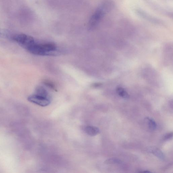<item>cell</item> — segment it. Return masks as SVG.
<instances>
[{
  "label": "cell",
  "mask_w": 173,
  "mask_h": 173,
  "mask_svg": "<svg viewBox=\"0 0 173 173\" xmlns=\"http://www.w3.org/2000/svg\"><path fill=\"white\" fill-rule=\"evenodd\" d=\"M109 5L107 3L102 4L93 14L88 22L89 30H92L94 29L99 24L108 10Z\"/></svg>",
  "instance_id": "1"
},
{
  "label": "cell",
  "mask_w": 173,
  "mask_h": 173,
  "mask_svg": "<svg viewBox=\"0 0 173 173\" xmlns=\"http://www.w3.org/2000/svg\"><path fill=\"white\" fill-rule=\"evenodd\" d=\"M12 38L20 46L26 50L35 42L33 37L24 34H16Z\"/></svg>",
  "instance_id": "2"
},
{
  "label": "cell",
  "mask_w": 173,
  "mask_h": 173,
  "mask_svg": "<svg viewBox=\"0 0 173 173\" xmlns=\"http://www.w3.org/2000/svg\"><path fill=\"white\" fill-rule=\"evenodd\" d=\"M28 100L32 103L42 107H46L51 103L49 98L40 96L36 94L30 95L28 97Z\"/></svg>",
  "instance_id": "3"
},
{
  "label": "cell",
  "mask_w": 173,
  "mask_h": 173,
  "mask_svg": "<svg viewBox=\"0 0 173 173\" xmlns=\"http://www.w3.org/2000/svg\"><path fill=\"white\" fill-rule=\"evenodd\" d=\"M84 130L86 134L92 136H96L100 132L99 129L98 127L94 126H86Z\"/></svg>",
  "instance_id": "4"
},
{
  "label": "cell",
  "mask_w": 173,
  "mask_h": 173,
  "mask_svg": "<svg viewBox=\"0 0 173 173\" xmlns=\"http://www.w3.org/2000/svg\"><path fill=\"white\" fill-rule=\"evenodd\" d=\"M35 94L50 98L47 90L42 86H39L36 88Z\"/></svg>",
  "instance_id": "5"
},
{
  "label": "cell",
  "mask_w": 173,
  "mask_h": 173,
  "mask_svg": "<svg viewBox=\"0 0 173 173\" xmlns=\"http://www.w3.org/2000/svg\"><path fill=\"white\" fill-rule=\"evenodd\" d=\"M149 128L152 130H154L156 129L157 124L154 120L152 118L147 117L146 118Z\"/></svg>",
  "instance_id": "6"
},
{
  "label": "cell",
  "mask_w": 173,
  "mask_h": 173,
  "mask_svg": "<svg viewBox=\"0 0 173 173\" xmlns=\"http://www.w3.org/2000/svg\"><path fill=\"white\" fill-rule=\"evenodd\" d=\"M152 153L155 156L157 157L161 160H163L164 159V156L163 152L160 149H154L152 150Z\"/></svg>",
  "instance_id": "7"
},
{
  "label": "cell",
  "mask_w": 173,
  "mask_h": 173,
  "mask_svg": "<svg viewBox=\"0 0 173 173\" xmlns=\"http://www.w3.org/2000/svg\"><path fill=\"white\" fill-rule=\"evenodd\" d=\"M117 93L120 97L124 99H128L129 97V95L126 91L124 90L123 88L119 87L117 89Z\"/></svg>",
  "instance_id": "8"
},
{
  "label": "cell",
  "mask_w": 173,
  "mask_h": 173,
  "mask_svg": "<svg viewBox=\"0 0 173 173\" xmlns=\"http://www.w3.org/2000/svg\"><path fill=\"white\" fill-rule=\"evenodd\" d=\"M106 164H119L122 163V161L119 159L115 158H110L106 160L105 162Z\"/></svg>",
  "instance_id": "9"
},
{
  "label": "cell",
  "mask_w": 173,
  "mask_h": 173,
  "mask_svg": "<svg viewBox=\"0 0 173 173\" xmlns=\"http://www.w3.org/2000/svg\"><path fill=\"white\" fill-rule=\"evenodd\" d=\"M44 83L45 85L49 87L52 89L56 90V88H55V85L51 81H45L44 82Z\"/></svg>",
  "instance_id": "10"
},
{
  "label": "cell",
  "mask_w": 173,
  "mask_h": 173,
  "mask_svg": "<svg viewBox=\"0 0 173 173\" xmlns=\"http://www.w3.org/2000/svg\"><path fill=\"white\" fill-rule=\"evenodd\" d=\"M173 134L172 133L166 134L164 137V139L165 140H169L172 138Z\"/></svg>",
  "instance_id": "11"
},
{
  "label": "cell",
  "mask_w": 173,
  "mask_h": 173,
  "mask_svg": "<svg viewBox=\"0 0 173 173\" xmlns=\"http://www.w3.org/2000/svg\"><path fill=\"white\" fill-rule=\"evenodd\" d=\"M145 172V173H149L151 172L149 171H143V172Z\"/></svg>",
  "instance_id": "12"
}]
</instances>
